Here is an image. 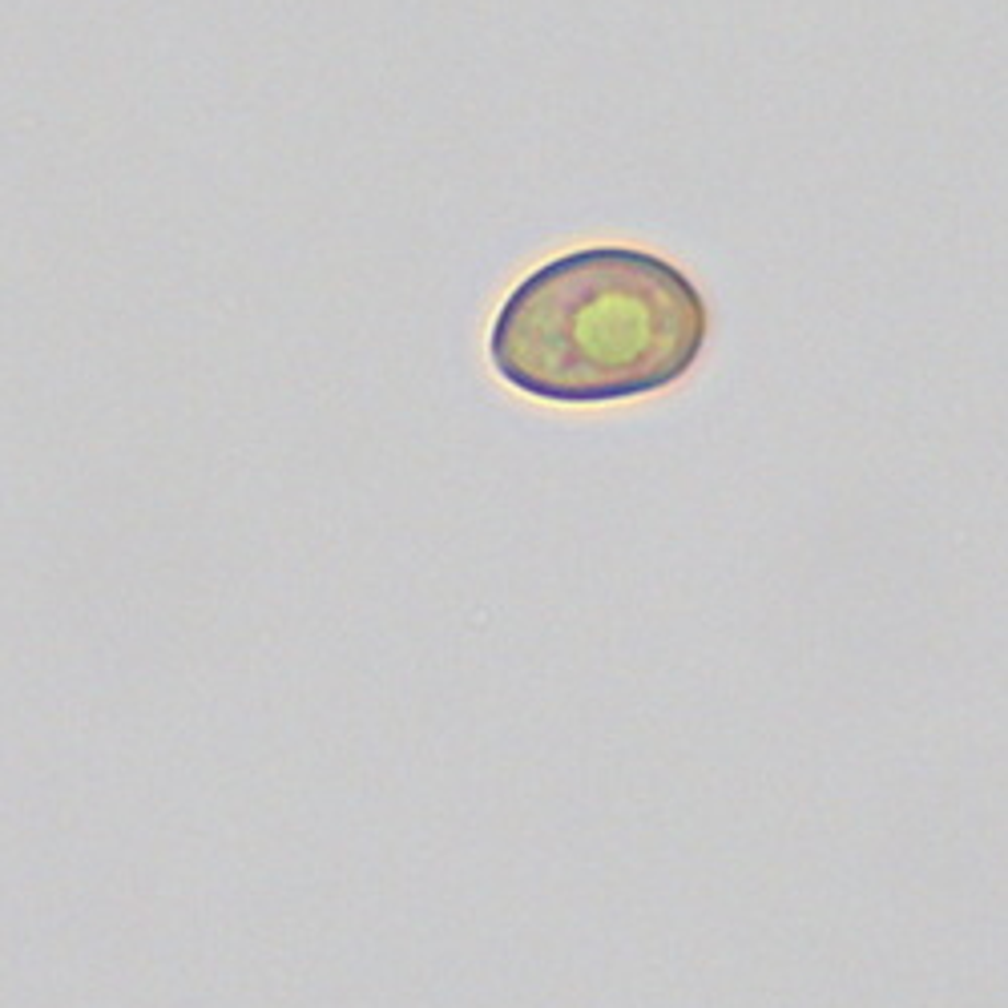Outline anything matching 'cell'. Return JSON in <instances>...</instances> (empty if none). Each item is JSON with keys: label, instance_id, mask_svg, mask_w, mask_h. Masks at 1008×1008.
<instances>
[{"label": "cell", "instance_id": "obj_1", "mask_svg": "<svg viewBox=\"0 0 1008 1008\" xmlns=\"http://www.w3.org/2000/svg\"><path fill=\"white\" fill-rule=\"evenodd\" d=\"M710 339L702 286L642 247L541 262L500 303L488 363L545 404H618L682 384Z\"/></svg>", "mask_w": 1008, "mask_h": 1008}]
</instances>
